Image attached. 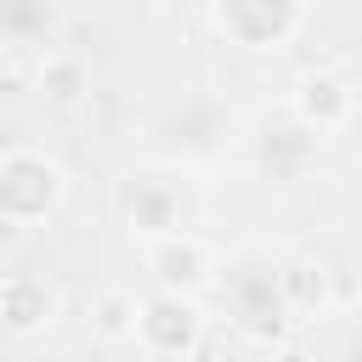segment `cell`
Listing matches in <instances>:
<instances>
[{
	"instance_id": "1",
	"label": "cell",
	"mask_w": 362,
	"mask_h": 362,
	"mask_svg": "<svg viewBox=\"0 0 362 362\" xmlns=\"http://www.w3.org/2000/svg\"><path fill=\"white\" fill-rule=\"evenodd\" d=\"M62 192H68V175H62L57 158H45V153H34V147H11V153L0 158V215H6L11 226L45 221V215L62 204Z\"/></svg>"
},
{
	"instance_id": "2",
	"label": "cell",
	"mask_w": 362,
	"mask_h": 362,
	"mask_svg": "<svg viewBox=\"0 0 362 362\" xmlns=\"http://www.w3.org/2000/svg\"><path fill=\"white\" fill-rule=\"evenodd\" d=\"M198 334H204V317H198L192 294H170V288H158V294L141 300L136 345H141L153 362H175V356H187V351L198 345Z\"/></svg>"
},
{
	"instance_id": "3",
	"label": "cell",
	"mask_w": 362,
	"mask_h": 362,
	"mask_svg": "<svg viewBox=\"0 0 362 362\" xmlns=\"http://www.w3.org/2000/svg\"><path fill=\"white\" fill-rule=\"evenodd\" d=\"M147 272H153V283L170 288V294H198V288L215 283V255H209L204 238L170 232V238H158V243L147 249Z\"/></svg>"
},
{
	"instance_id": "4",
	"label": "cell",
	"mask_w": 362,
	"mask_h": 362,
	"mask_svg": "<svg viewBox=\"0 0 362 362\" xmlns=\"http://www.w3.org/2000/svg\"><path fill=\"white\" fill-rule=\"evenodd\" d=\"M57 311H62L57 283H45L40 272H6V283H0V322H6L11 339H28V334L51 328Z\"/></svg>"
},
{
	"instance_id": "5",
	"label": "cell",
	"mask_w": 362,
	"mask_h": 362,
	"mask_svg": "<svg viewBox=\"0 0 362 362\" xmlns=\"http://www.w3.org/2000/svg\"><path fill=\"white\" fill-rule=\"evenodd\" d=\"M351 113H356V90H351L345 79H334V74H305V79L294 85V119H300L305 130H339V124H351Z\"/></svg>"
},
{
	"instance_id": "6",
	"label": "cell",
	"mask_w": 362,
	"mask_h": 362,
	"mask_svg": "<svg viewBox=\"0 0 362 362\" xmlns=\"http://www.w3.org/2000/svg\"><path fill=\"white\" fill-rule=\"evenodd\" d=\"M34 85H40V102L45 107H62L68 113V107H79L90 96V68L74 51H45L40 68H34Z\"/></svg>"
},
{
	"instance_id": "7",
	"label": "cell",
	"mask_w": 362,
	"mask_h": 362,
	"mask_svg": "<svg viewBox=\"0 0 362 362\" xmlns=\"http://www.w3.org/2000/svg\"><path fill=\"white\" fill-rule=\"evenodd\" d=\"M136 328H141V300L130 288H96L90 294V334L96 339L124 345V339H136Z\"/></svg>"
}]
</instances>
